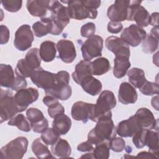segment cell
<instances>
[{
    "label": "cell",
    "mask_w": 159,
    "mask_h": 159,
    "mask_svg": "<svg viewBox=\"0 0 159 159\" xmlns=\"http://www.w3.org/2000/svg\"><path fill=\"white\" fill-rule=\"evenodd\" d=\"M29 141L25 137H18L1 148L0 158L21 159L27 150Z\"/></svg>",
    "instance_id": "3"
},
{
    "label": "cell",
    "mask_w": 159,
    "mask_h": 159,
    "mask_svg": "<svg viewBox=\"0 0 159 159\" xmlns=\"http://www.w3.org/2000/svg\"><path fill=\"white\" fill-rule=\"evenodd\" d=\"M0 43L1 45L6 44L8 42L9 39L10 32L9 29L4 25L0 26Z\"/></svg>",
    "instance_id": "47"
},
{
    "label": "cell",
    "mask_w": 159,
    "mask_h": 159,
    "mask_svg": "<svg viewBox=\"0 0 159 159\" xmlns=\"http://www.w3.org/2000/svg\"><path fill=\"white\" fill-rule=\"evenodd\" d=\"M141 1H130L127 20L135 21L140 27H145L149 25L150 14L147 10L140 5Z\"/></svg>",
    "instance_id": "8"
},
{
    "label": "cell",
    "mask_w": 159,
    "mask_h": 159,
    "mask_svg": "<svg viewBox=\"0 0 159 159\" xmlns=\"http://www.w3.org/2000/svg\"><path fill=\"white\" fill-rule=\"evenodd\" d=\"M52 153L60 158H66L71 153V148L67 140L61 139H59L51 146Z\"/></svg>",
    "instance_id": "29"
},
{
    "label": "cell",
    "mask_w": 159,
    "mask_h": 159,
    "mask_svg": "<svg viewBox=\"0 0 159 159\" xmlns=\"http://www.w3.org/2000/svg\"><path fill=\"white\" fill-rule=\"evenodd\" d=\"M96 32V25L93 22H88L81 27V35L83 37L89 38L94 35Z\"/></svg>",
    "instance_id": "44"
},
{
    "label": "cell",
    "mask_w": 159,
    "mask_h": 159,
    "mask_svg": "<svg viewBox=\"0 0 159 159\" xmlns=\"http://www.w3.org/2000/svg\"><path fill=\"white\" fill-rule=\"evenodd\" d=\"M48 107V114L51 118H54L59 114L65 113V108L59 102H55Z\"/></svg>",
    "instance_id": "45"
},
{
    "label": "cell",
    "mask_w": 159,
    "mask_h": 159,
    "mask_svg": "<svg viewBox=\"0 0 159 159\" xmlns=\"http://www.w3.org/2000/svg\"><path fill=\"white\" fill-rule=\"evenodd\" d=\"M138 98L137 93L135 88L127 82H122L119 89V101L123 104L135 103Z\"/></svg>",
    "instance_id": "19"
},
{
    "label": "cell",
    "mask_w": 159,
    "mask_h": 159,
    "mask_svg": "<svg viewBox=\"0 0 159 159\" xmlns=\"http://www.w3.org/2000/svg\"><path fill=\"white\" fill-rule=\"evenodd\" d=\"M41 134V139L47 145H52L54 144L60 138L58 133L53 128L48 127Z\"/></svg>",
    "instance_id": "38"
},
{
    "label": "cell",
    "mask_w": 159,
    "mask_h": 159,
    "mask_svg": "<svg viewBox=\"0 0 159 159\" xmlns=\"http://www.w3.org/2000/svg\"><path fill=\"white\" fill-rule=\"evenodd\" d=\"M25 60L34 71L40 68L42 59L39 54V50L37 48L30 49L25 56Z\"/></svg>",
    "instance_id": "34"
},
{
    "label": "cell",
    "mask_w": 159,
    "mask_h": 159,
    "mask_svg": "<svg viewBox=\"0 0 159 159\" xmlns=\"http://www.w3.org/2000/svg\"><path fill=\"white\" fill-rule=\"evenodd\" d=\"M139 89L143 94L146 96H152L158 94L159 88L158 83L147 80Z\"/></svg>",
    "instance_id": "40"
},
{
    "label": "cell",
    "mask_w": 159,
    "mask_h": 159,
    "mask_svg": "<svg viewBox=\"0 0 159 159\" xmlns=\"http://www.w3.org/2000/svg\"><path fill=\"white\" fill-rule=\"evenodd\" d=\"M103 39L97 35L88 38L81 45L82 56L85 61H90L95 57L102 55Z\"/></svg>",
    "instance_id": "6"
},
{
    "label": "cell",
    "mask_w": 159,
    "mask_h": 159,
    "mask_svg": "<svg viewBox=\"0 0 159 159\" xmlns=\"http://www.w3.org/2000/svg\"><path fill=\"white\" fill-rule=\"evenodd\" d=\"M130 1L117 0L111 5L107 11V16L111 21L121 22L127 20Z\"/></svg>",
    "instance_id": "12"
},
{
    "label": "cell",
    "mask_w": 159,
    "mask_h": 159,
    "mask_svg": "<svg viewBox=\"0 0 159 159\" xmlns=\"http://www.w3.org/2000/svg\"><path fill=\"white\" fill-rule=\"evenodd\" d=\"M116 128L111 116H106L96 122V126L89 131L88 141L95 145L104 141H111L116 137Z\"/></svg>",
    "instance_id": "1"
},
{
    "label": "cell",
    "mask_w": 159,
    "mask_h": 159,
    "mask_svg": "<svg viewBox=\"0 0 159 159\" xmlns=\"http://www.w3.org/2000/svg\"><path fill=\"white\" fill-rule=\"evenodd\" d=\"M59 58L66 63H71L76 57V52L73 42L70 40H60L56 45Z\"/></svg>",
    "instance_id": "16"
},
{
    "label": "cell",
    "mask_w": 159,
    "mask_h": 159,
    "mask_svg": "<svg viewBox=\"0 0 159 159\" xmlns=\"http://www.w3.org/2000/svg\"><path fill=\"white\" fill-rule=\"evenodd\" d=\"M93 158V153H86L85 155H82L81 157V158Z\"/></svg>",
    "instance_id": "55"
},
{
    "label": "cell",
    "mask_w": 159,
    "mask_h": 159,
    "mask_svg": "<svg viewBox=\"0 0 159 159\" xmlns=\"http://www.w3.org/2000/svg\"><path fill=\"white\" fill-rule=\"evenodd\" d=\"M27 119L34 132L42 133L48 127V122L43 112L37 108L30 107L26 111Z\"/></svg>",
    "instance_id": "13"
},
{
    "label": "cell",
    "mask_w": 159,
    "mask_h": 159,
    "mask_svg": "<svg viewBox=\"0 0 159 159\" xmlns=\"http://www.w3.org/2000/svg\"><path fill=\"white\" fill-rule=\"evenodd\" d=\"M111 149L115 152H120L125 149V142L121 137H114L110 142Z\"/></svg>",
    "instance_id": "43"
},
{
    "label": "cell",
    "mask_w": 159,
    "mask_h": 159,
    "mask_svg": "<svg viewBox=\"0 0 159 159\" xmlns=\"http://www.w3.org/2000/svg\"><path fill=\"white\" fill-rule=\"evenodd\" d=\"M110 142L111 141H104L95 145L93 150V158L107 159L110 156Z\"/></svg>",
    "instance_id": "32"
},
{
    "label": "cell",
    "mask_w": 159,
    "mask_h": 159,
    "mask_svg": "<svg viewBox=\"0 0 159 159\" xmlns=\"http://www.w3.org/2000/svg\"><path fill=\"white\" fill-rule=\"evenodd\" d=\"M56 44L50 40L43 42L40 46L39 54L41 59L45 62L53 61L56 57Z\"/></svg>",
    "instance_id": "27"
},
{
    "label": "cell",
    "mask_w": 159,
    "mask_h": 159,
    "mask_svg": "<svg viewBox=\"0 0 159 159\" xmlns=\"http://www.w3.org/2000/svg\"><path fill=\"white\" fill-rule=\"evenodd\" d=\"M146 31L136 24H131L125 28L120 35V39L128 45L138 46L145 39Z\"/></svg>",
    "instance_id": "11"
},
{
    "label": "cell",
    "mask_w": 159,
    "mask_h": 159,
    "mask_svg": "<svg viewBox=\"0 0 159 159\" xmlns=\"http://www.w3.org/2000/svg\"><path fill=\"white\" fill-rule=\"evenodd\" d=\"M58 102V100L57 98H56L54 96H50V95H47L43 98V102L44 104H45L47 107L51 106L52 104Z\"/></svg>",
    "instance_id": "51"
},
{
    "label": "cell",
    "mask_w": 159,
    "mask_h": 159,
    "mask_svg": "<svg viewBox=\"0 0 159 159\" xmlns=\"http://www.w3.org/2000/svg\"><path fill=\"white\" fill-rule=\"evenodd\" d=\"M94 105V104L83 101L75 102L71 110L72 118L75 120L82 121L84 123L87 122L93 115Z\"/></svg>",
    "instance_id": "14"
},
{
    "label": "cell",
    "mask_w": 159,
    "mask_h": 159,
    "mask_svg": "<svg viewBox=\"0 0 159 159\" xmlns=\"http://www.w3.org/2000/svg\"><path fill=\"white\" fill-rule=\"evenodd\" d=\"M140 129H142L140 124L134 114L128 119L120 122L116 128L117 134L122 137H131Z\"/></svg>",
    "instance_id": "15"
},
{
    "label": "cell",
    "mask_w": 159,
    "mask_h": 159,
    "mask_svg": "<svg viewBox=\"0 0 159 159\" xmlns=\"http://www.w3.org/2000/svg\"><path fill=\"white\" fill-rule=\"evenodd\" d=\"M32 150L34 155L38 158L44 159V158H54L51 153L49 150L47 145H46L41 139V138H37L35 139L31 146Z\"/></svg>",
    "instance_id": "28"
},
{
    "label": "cell",
    "mask_w": 159,
    "mask_h": 159,
    "mask_svg": "<svg viewBox=\"0 0 159 159\" xmlns=\"http://www.w3.org/2000/svg\"><path fill=\"white\" fill-rule=\"evenodd\" d=\"M16 80L14 73L10 65H0V85L11 89Z\"/></svg>",
    "instance_id": "22"
},
{
    "label": "cell",
    "mask_w": 159,
    "mask_h": 159,
    "mask_svg": "<svg viewBox=\"0 0 159 159\" xmlns=\"http://www.w3.org/2000/svg\"><path fill=\"white\" fill-rule=\"evenodd\" d=\"M137 157H140V158H158V155L157 154H155L153 153H152L150 152H142L137 154Z\"/></svg>",
    "instance_id": "52"
},
{
    "label": "cell",
    "mask_w": 159,
    "mask_h": 159,
    "mask_svg": "<svg viewBox=\"0 0 159 159\" xmlns=\"http://www.w3.org/2000/svg\"><path fill=\"white\" fill-rule=\"evenodd\" d=\"M30 79L34 84L38 88L43 89L44 91L52 89L58 83L57 73L46 71L41 67L32 73Z\"/></svg>",
    "instance_id": "7"
},
{
    "label": "cell",
    "mask_w": 159,
    "mask_h": 159,
    "mask_svg": "<svg viewBox=\"0 0 159 159\" xmlns=\"http://www.w3.org/2000/svg\"><path fill=\"white\" fill-rule=\"evenodd\" d=\"M94 148V145L90 143L89 141H86L80 143L77 146V150L81 152H92Z\"/></svg>",
    "instance_id": "49"
},
{
    "label": "cell",
    "mask_w": 159,
    "mask_h": 159,
    "mask_svg": "<svg viewBox=\"0 0 159 159\" xmlns=\"http://www.w3.org/2000/svg\"><path fill=\"white\" fill-rule=\"evenodd\" d=\"M39 96L38 90L34 88H25L17 91L14 95V99L19 112L24 111L30 104L36 101Z\"/></svg>",
    "instance_id": "10"
},
{
    "label": "cell",
    "mask_w": 159,
    "mask_h": 159,
    "mask_svg": "<svg viewBox=\"0 0 159 159\" xmlns=\"http://www.w3.org/2000/svg\"><path fill=\"white\" fill-rule=\"evenodd\" d=\"M107 31L111 34H117L122 30L123 25L120 22L110 21L107 24Z\"/></svg>",
    "instance_id": "46"
},
{
    "label": "cell",
    "mask_w": 159,
    "mask_h": 159,
    "mask_svg": "<svg viewBox=\"0 0 159 159\" xmlns=\"http://www.w3.org/2000/svg\"><path fill=\"white\" fill-rule=\"evenodd\" d=\"M158 47V39H155L149 34H147L142 40V48L145 53H152L156 51Z\"/></svg>",
    "instance_id": "37"
},
{
    "label": "cell",
    "mask_w": 159,
    "mask_h": 159,
    "mask_svg": "<svg viewBox=\"0 0 159 159\" xmlns=\"http://www.w3.org/2000/svg\"><path fill=\"white\" fill-rule=\"evenodd\" d=\"M140 125L142 129L152 130L157 129L158 119H155L153 113L150 110L146 107H141L135 112Z\"/></svg>",
    "instance_id": "20"
},
{
    "label": "cell",
    "mask_w": 159,
    "mask_h": 159,
    "mask_svg": "<svg viewBox=\"0 0 159 159\" xmlns=\"http://www.w3.org/2000/svg\"><path fill=\"white\" fill-rule=\"evenodd\" d=\"M111 65L107 58L99 57L91 62L93 75L100 76L107 73L111 70Z\"/></svg>",
    "instance_id": "30"
},
{
    "label": "cell",
    "mask_w": 159,
    "mask_h": 159,
    "mask_svg": "<svg viewBox=\"0 0 159 159\" xmlns=\"http://www.w3.org/2000/svg\"><path fill=\"white\" fill-rule=\"evenodd\" d=\"M44 91L47 95L54 96L62 101L68 99L72 94L71 87L69 84L60 83H58L52 89Z\"/></svg>",
    "instance_id": "25"
},
{
    "label": "cell",
    "mask_w": 159,
    "mask_h": 159,
    "mask_svg": "<svg viewBox=\"0 0 159 159\" xmlns=\"http://www.w3.org/2000/svg\"><path fill=\"white\" fill-rule=\"evenodd\" d=\"M61 2L67 4L68 14L70 18L81 20L87 18L94 19L98 16V12L96 9H90L86 7L81 0L61 1Z\"/></svg>",
    "instance_id": "5"
},
{
    "label": "cell",
    "mask_w": 159,
    "mask_h": 159,
    "mask_svg": "<svg viewBox=\"0 0 159 159\" xmlns=\"http://www.w3.org/2000/svg\"><path fill=\"white\" fill-rule=\"evenodd\" d=\"M34 39V34L30 26L24 24L20 26L15 33L14 45L19 51H25L32 46Z\"/></svg>",
    "instance_id": "9"
},
{
    "label": "cell",
    "mask_w": 159,
    "mask_h": 159,
    "mask_svg": "<svg viewBox=\"0 0 159 159\" xmlns=\"http://www.w3.org/2000/svg\"><path fill=\"white\" fill-rule=\"evenodd\" d=\"M147 129H140L132 137V142L137 148H142L145 146V139Z\"/></svg>",
    "instance_id": "41"
},
{
    "label": "cell",
    "mask_w": 159,
    "mask_h": 159,
    "mask_svg": "<svg viewBox=\"0 0 159 159\" xmlns=\"http://www.w3.org/2000/svg\"><path fill=\"white\" fill-rule=\"evenodd\" d=\"M18 108L14 96L9 89H1L0 91V118L1 123L10 120L18 113Z\"/></svg>",
    "instance_id": "4"
},
{
    "label": "cell",
    "mask_w": 159,
    "mask_h": 159,
    "mask_svg": "<svg viewBox=\"0 0 159 159\" xmlns=\"http://www.w3.org/2000/svg\"><path fill=\"white\" fill-rule=\"evenodd\" d=\"M53 119L52 128L56 130L60 135L66 134L71 126L70 118L64 113L55 116Z\"/></svg>",
    "instance_id": "23"
},
{
    "label": "cell",
    "mask_w": 159,
    "mask_h": 159,
    "mask_svg": "<svg viewBox=\"0 0 159 159\" xmlns=\"http://www.w3.org/2000/svg\"><path fill=\"white\" fill-rule=\"evenodd\" d=\"M50 4V0H29L27 1L26 6L32 16L42 19L49 12Z\"/></svg>",
    "instance_id": "18"
},
{
    "label": "cell",
    "mask_w": 159,
    "mask_h": 159,
    "mask_svg": "<svg viewBox=\"0 0 159 159\" xmlns=\"http://www.w3.org/2000/svg\"><path fill=\"white\" fill-rule=\"evenodd\" d=\"M150 35L155 37L157 39H158V27H154L151 29Z\"/></svg>",
    "instance_id": "54"
},
{
    "label": "cell",
    "mask_w": 159,
    "mask_h": 159,
    "mask_svg": "<svg viewBox=\"0 0 159 159\" xmlns=\"http://www.w3.org/2000/svg\"><path fill=\"white\" fill-rule=\"evenodd\" d=\"M34 70L28 65L25 58L20 59L15 68V73L17 76L26 78L30 77Z\"/></svg>",
    "instance_id": "36"
},
{
    "label": "cell",
    "mask_w": 159,
    "mask_h": 159,
    "mask_svg": "<svg viewBox=\"0 0 159 159\" xmlns=\"http://www.w3.org/2000/svg\"><path fill=\"white\" fill-rule=\"evenodd\" d=\"M127 76L130 84L138 89L140 88L147 81L144 71L139 68H132L129 70Z\"/></svg>",
    "instance_id": "31"
},
{
    "label": "cell",
    "mask_w": 159,
    "mask_h": 159,
    "mask_svg": "<svg viewBox=\"0 0 159 159\" xmlns=\"http://www.w3.org/2000/svg\"><path fill=\"white\" fill-rule=\"evenodd\" d=\"M3 7L11 12H16L20 9L22 1L21 0H3L1 1Z\"/></svg>",
    "instance_id": "42"
},
{
    "label": "cell",
    "mask_w": 159,
    "mask_h": 159,
    "mask_svg": "<svg viewBox=\"0 0 159 159\" xmlns=\"http://www.w3.org/2000/svg\"><path fill=\"white\" fill-rule=\"evenodd\" d=\"M82 1L86 7L93 9H97L101 4V1L99 0H83Z\"/></svg>",
    "instance_id": "50"
},
{
    "label": "cell",
    "mask_w": 159,
    "mask_h": 159,
    "mask_svg": "<svg viewBox=\"0 0 159 159\" xmlns=\"http://www.w3.org/2000/svg\"><path fill=\"white\" fill-rule=\"evenodd\" d=\"M80 85L83 89L91 96H96L99 94L102 89L101 82L93 76V75L86 77L81 82Z\"/></svg>",
    "instance_id": "24"
},
{
    "label": "cell",
    "mask_w": 159,
    "mask_h": 159,
    "mask_svg": "<svg viewBox=\"0 0 159 159\" xmlns=\"http://www.w3.org/2000/svg\"><path fill=\"white\" fill-rule=\"evenodd\" d=\"M129 58L124 56H116L114 60V69L113 75L117 78H121L124 77L131 64L129 61Z\"/></svg>",
    "instance_id": "26"
},
{
    "label": "cell",
    "mask_w": 159,
    "mask_h": 159,
    "mask_svg": "<svg viewBox=\"0 0 159 159\" xmlns=\"http://www.w3.org/2000/svg\"><path fill=\"white\" fill-rule=\"evenodd\" d=\"M32 29L34 34L37 37H42L50 34V26L48 24L42 21H37L33 24Z\"/></svg>",
    "instance_id": "39"
},
{
    "label": "cell",
    "mask_w": 159,
    "mask_h": 159,
    "mask_svg": "<svg viewBox=\"0 0 159 159\" xmlns=\"http://www.w3.org/2000/svg\"><path fill=\"white\" fill-rule=\"evenodd\" d=\"M105 46L115 55V57L124 56L128 58L130 57V52L129 45L118 37H108L105 40Z\"/></svg>",
    "instance_id": "17"
},
{
    "label": "cell",
    "mask_w": 159,
    "mask_h": 159,
    "mask_svg": "<svg viewBox=\"0 0 159 159\" xmlns=\"http://www.w3.org/2000/svg\"><path fill=\"white\" fill-rule=\"evenodd\" d=\"M116 97L112 91L109 90L103 91L96 101L90 120L96 122L104 117H112L111 110L116 107Z\"/></svg>",
    "instance_id": "2"
},
{
    "label": "cell",
    "mask_w": 159,
    "mask_h": 159,
    "mask_svg": "<svg viewBox=\"0 0 159 159\" xmlns=\"http://www.w3.org/2000/svg\"><path fill=\"white\" fill-rule=\"evenodd\" d=\"M8 125L16 126L20 130L25 132L30 131L32 129L28 119L22 114L16 115L11 118L8 122Z\"/></svg>",
    "instance_id": "33"
},
{
    "label": "cell",
    "mask_w": 159,
    "mask_h": 159,
    "mask_svg": "<svg viewBox=\"0 0 159 159\" xmlns=\"http://www.w3.org/2000/svg\"><path fill=\"white\" fill-rule=\"evenodd\" d=\"M149 24L154 26L158 27V12H153L150 16V22Z\"/></svg>",
    "instance_id": "53"
},
{
    "label": "cell",
    "mask_w": 159,
    "mask_h": 159,
    "mask_svg": "<svg viewBox=\"0 0 159 159\" xmlns=\"http://www.w3.org/2000/svg\"><path fill=\"white\" fill-rule=\"evenodd\" d=\"M27 81L25 80V78L16 76L15 82L11 89L17 91L21 89L25 88L27 87Z\"/></svg>",
    "instance_id": "48"
},
{
    "label": "cell",
    "mask_w": 159,
    "mask_h": 159,
    "mask_svg": "<svg viewBox=\"0 0 159 159\" xmlns=\"http://www.w3.org/2000/svg\"><path fill=\"white\" fill-rule=\"evenodd\" d=\"M92 75L91 68V61L81 60L78 62L72 73V78L75 83L80 84L81 82L86 77Z\"/></svg>",
    "instance_id": "21"
},
{
    "label": "cell",
    "mask_w": 159,
    "mask_h": 159,
    "mask_svg": "<svg viewBox=\"0 0 159 159\" xmlns=\"http://www.w3.org/2000/svg\"><path fill=\"white\" fill-rule=\"evenodd\" d=\"M145 145L149 148V152L155 154H158V132L147 130L145 139Z\"/></svg>",
    "instance_id": "35"
}]
</instances>
